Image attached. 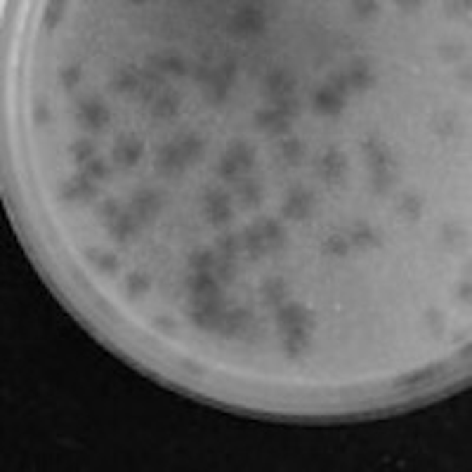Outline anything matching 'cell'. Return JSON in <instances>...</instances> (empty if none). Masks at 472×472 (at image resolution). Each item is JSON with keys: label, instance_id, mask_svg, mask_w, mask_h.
<instances>
[{"label": "cell", "instance_id": "obj_13", "mask_svg": "<svg viewBox=\"0 0 472 472\" xmlns=\"http://www.w3.org/2000/svg\"><path fill=\"white\" fill-rule=\"evenodd\" d=\"M142 151H144V144L139 142V137L125 135V137L118 139L116 146L111 149V159H114L118 166L132 168V166L139 163V159H142Z\"/></svg>", "mask_w": 472, "mask_h": 472}, {"label": "cell", "instance_id": "obj_7", "mask_svg": "<svg viewBox=\"0 0 472 472\" xmlns=\"http://www.w3.org/2000/svg\"><path fill=\"white\" fill-rule=\"evenodd\" d=\"M76 118H79L81 125H86L88 130H102L104 125L109 123V107L104 104L100 97H90V100H83L79 104V111H76Z\"/></svg>", "mask_w": 472, "mask_h": 472}, {"label": "cell", "instance_id": "obj_54", "mask_svg": "<svg viewBox=\"0 0 472 472\" xmlns=\"http://www.w3.org/2000/svg\"><path fill=\"white\" fill-rule=\"evenodd\" d=\"M451 125H454V123H451V118H442L439 125H437V130H439V135H449V132H451Z\"/></svg>", "mask_w": 472, "mask_h": 472}, {"label": "cell", "instance_id": "obj_16", "mask_svg": "<svg viewBox=\"0 0 472 472\" xmlns=\"http://www.w3.org/2000/svg\"><path fill=\"white\" fill-rule=\"evenodd\" d=\"M362 149H364V154H366V159H369V168H371V171H385V168H394V161H392L390 149L380 144L376 137L366 139V142L362 144Z\"/></svg>", "mask_w": 472, "mask_h": 472}, {"label": "cell", "instance_id": "obj_40", "mask_svg": "<svg viewBox=\"0 0 472 472\" xmlns=\"http://www.w3.org/2000/svg\"><path fill=\"white\" fill-rule=\"evenodd\" d=\"M392 182H394L392 168H385V171H371V187L376 194H385L387 189L392 187Z\"/></svg>", "mask_w": 472, "mask_h": 472}, {"label": "cell", "instance_id": "obj_48", "mask_svg": "<svg viewBox=\"0 0 472 472\" xmlns=\"http://www.w3.org/2000/svg\"><path fill=\"white\" fill-rule=\"evenodd\" d=\"M213 71H215L213 67L206 64V62H201V64H196V67H194L192 76H194V81H196V83H201V86H208V81L213 79Z\"/></svg>", "mask_w": 472, "mask_h": 472}, {"label": "cell", "instance_id": "obj_17", "mask_svg": "<svg viewBox=\"0 0 472 472\" xmlns=\"http://www.w3.org/2000/svg\"><path fill=\"white\" fill-rule=\"evenodd\" d=\"M265 88H267V93H270L272 100H279V97L293 95L295 81L291 79V74H288L286 69H274V71L267 74Z\"/></svg>", "mask_w": 472, "mask_h": 472}, {"label": "cell", "instance_id": "obj_1", "mask_svg": "<svg viewBox=\"0 0 472 472\" xmlns=\"http://www.w3.org/2000/svg\"><path fill=\"white\" fill-rule=\"evenodd\" d=\"M236 67H238L236 59H234V57H227L220 67L215 69L213 79L208 81V86H203V88H206L208 102H213V104L227 102L229 90H231V83H234V79H236Z\"/></svg>", "mask_w": 472, "mask_h": 472}, {"label": "cell", "instance_id": "obj_39", "mask_svg": "<svg viewBox=\"0 0 472 472\" xmlns=\"http://www.w3.org/2000/svg\"><path fill=\"white\" fill-rule=\"evenodd\" d=\"M95 151H97V146L93 139H79V142L71 144V154H74L76 163H81V166L90 163V161L95 159Z\"/></svg>", "mask_w": 472, "mask_h": 472}, {"label": "cell", "instance_id": "obj_29", "mask_svg": "<svg viewBox=\"0 0 472 472\" xmlns=\"http://www.w3.org/2000/svg\"><path fill=\"white\" fill-rule=\"evenodd\" d=\"M227 156L234 161L243 173H248L251 168L255 166V149H253L248 142H231L227 149Z\"/></svg>", "mask_w": 472, "mask_h": 472}, {"label": "cell", "instance_id": "obj_12", "mask_svg": "<svg viewBox=\"0 0 472 472\" xmlns=\"http://www.w3.org/2000/svg\"><path fill=\"white\" fill-rule=\"evenodd\" d=\"M185 159H182V154L178 149V144L171 142V144H163L159 146L156 151V171L163 175V178H178V175L185 173Z\"/></svg>", "mask_w": 472, "mask_h": 472}, {"label": "cell", "instance_id": "obj_55", "mask_svg": "<svg viewBox=\"0 0 472 472\" xmlns=\"http://www.w3.org/2000/svg\"><path fill=\"white\" fill-rule=\"evenodd\" d=\"M180 364H182V366H187V371H189V373H194V376H201V373H203L201 366H199V364H194V362H185V359H182Z\"/></svg>", "mask_w": 472, "mask_h": 472}, {"label": "cell", "instance_id": "obj_20", "mask_svg": "<svg viewBox=\"0 0 472 472\" xmlns=\"http://www.w3.org/2000/svg\"><path fill=\"white\" fill-rule=\"evenodd\" d=\"M241 246H243V251L248 253V258H253V260H258V258H263L265 253H270L265 246L263 231H260V222L248 224V227L241 231Z\"/></svg>", "mask_w": 472, "mask_h": 472}, {"label": "cell", "instance_id": "obj_14", "mask_svg": "<svg viewBox=\"0 0 472 472\" xmlns=\"http://www.w3.org/2000/svg\"><path fill=\"white\" fill-rule=\"evenodd\" d=\"M253 118H255V125L260 130L270 132V135H274V137H281V135H288V132H291V121L281 116L274 107L258 109Z\"/></svg>", "mask_w": 472, "mask_h": 472}, {"label": "cell", "instance_id": "obj_28", "mask_svg": "<svg viewBox=\"0 0 472 472\" xmlns=\"http://www.w3.org/2000/svg\"><path fill=\"white\" fill-rule=\"evenodd\" d=\"M139 71L132 67H123L118 69V71L114 74V79H111V90L114 93H135V90L139 88Z\"/></svg>", "mask_w": 472, "mask_h": 472}, {"label": "cell", "instance_id": "obj_3", "mask_svg": "<svg viewBox=\"0 0 472 472\" xmlns=\"http://www.w3.org/2000/svg\"><path fill=\"white\" fill-rule=\"evenodd\" d=\"M227 312V307H224V298L220 300H192V323L194 326H199L203 330H213L217 328V323Z\"/></svg>", "mask_w": 472, "mask_h": 472}, {"label": "cell", "instance_id": "obj_11", "mask_svg": "<svg viewBox=\"0 0 472 472\" xmlns=\"http://www.w3.org/2000/svg\"><path fill=\"white\" fill-rule=\"evenodd\" d=\"M274 319H277V326L281 330H288V328H295V326H302V328L312 330V326H314L312 312H309L305 305H300V302H291V305L279 307Z\"/></svg>", "mask_w": 472, "mask_h": 472}, {"label": "cell", "instance_id": "obj_10", "mask_svg": "<svg viewBox=\"0 0 472 472\" xmlns=\"http://www.w3.org/2000/svg\"><path fill=\"white\" fill-rule=\"evenodd\" d=\"M187 288L192 293V300H220L222 291L213 272H194L187 277Z\"/></svg>", "mask_w": 472, "mask_h": 472}, {"label": "cell", "instance_id": "obj_44", "mask_svg": "<svg viewBox=\"0 0 472 472\" xmlns=\"http://www.w3.org/2000/svg\"><path fill=\"white\" fill-rule=\"evenodd\" d=\"M83 171H86L95 182H97V180L109 178V173H111V171H109V166L104 163L102 159H93V161H90V163H86V168H83Z\"/></svg>", "mask_w": 472, "mask_h": 472}, {"label": "cell", "instance_id": "obj_38", "mask_svg": "<svg viewBox=\"0 0 472 472\" xmlns=\"http://www.w3.org/2000/svg\"><path fill=\"white\" fill-rule=\"evenodd\" d=\"M281 156H284L288 163H300L302 156H305V144H302L298 137H288L281 142Z\"/></svg>", "mask_w": 472, "mask_h": 472}, {"label": "cell", "instance_id": "obj_52", "mask_svg": "<svg viewBox=\"0 0 472 472\" xmlns=\"http://www.w3.org/2000/svg\"><path fill=\"white\" fill-rule=\"evenodd\" d=\"M154 326L166 328V330H175V321L168 319V316H156V319H154Z\"/></svg>", "mask_w": 472, "mask_h": 472}, {"label": "cell", "instance_id": "obj_31", "mask_svg": "<svg viewBox=\"0 0 472 472\" xmlns=\"http://www.w3.org/2000/svg\"><path fill=\"white\" fill-rule=\"evenodd\" d=\"M350 243L357 246V248H376V246H380V236L373 227L359 222L357 227L350 231Z\"/></svg>", "mask_w": 472, "mask_h": 472}, {"label": "cell", "instance_id": "obj_25", "mask_svg": "<svg viewBox=\"0 0 472 472\" xmlns=\"http://www.w3.org/2000/svg\"><path fill=\"white\" fill-rule=\"evenodd\" d=\"M109 234L116 238L118 243H123V241H128L130 236H135V231H137V227H139V222L132 217V213L128 210V213H121L118 217H114L109 224Z\"/></svg>", "mask_w": 472, "mask_h": 472}, {"label": "cell", "instance_id": "obj_21", "mask_svg": "<svg viewBox=\"0 0 472 472\" xmlns=\"http://www.w3.org/2000/svg\"><path fill=\"white\" fill-rule=\"evenodd\" d=\"M180 111V95L175 90H163L159 93V97L151 104V114L161 118V121H168Z\"/></svg>", "mask_w": 472, "mask_h": 472}, {"label": "cell", "instance_id": "obj_42", "mask_svg": "<svg viewBox=\"0 0 472 472\" xmlns=\"http://www.w3.org/2000/svg\"><path fill=\"white\" fill-rule=\"evenodd\" d=\"M399 213L406 215L408 220H418L420 213H422V201L418 199V196L406 194L404 199L399 201Z\"/></svg>", "mask_w": 472, "mask_h": 472}, {"label": "cell", "instance_id": "obj_18", "mask_svg": "<svg viewBox=\"0 0 472 472\" xmlns=\"http://www.w3.org/2000/svg\"><path fill=\"white\" fill-rule=\"evenodd\" d=\"M312 107L323 116H338L345 109V97L335 95L333 90L321 88L319 93L312 97Z\"/></svg>", "mask_w": 472, "mask_h": 472}, {"label": "cell", "instance_id": "obj_46", "mask_svg": "<svg viewBox=\"0 0 472 472\" xmlns=\"http://www.w3.org/2000/svg\"><path fill=\"white\" fill-rule=\"evenodd\" d=\"M59 79H62V86H67V88L79 86V81H81V67H79V64L64 67V69L59 71Z\"/></svg>", "mask_w": 472, "mask_h": 472}, {"label": "cell", "instance_id": "obj_41", "mask_svg": "<svg viewBox=\"0 0 472 472\" xmlns=\"http://www.w3.org/2000/svg\"><path fill=\"white\" fill-rule=\"evenodd\" d=\"M217 175H220V180H224V182H236V180H241L243 171L227 156V154H224L222 161L217 163Z\"/></svg>", "mask_w": 472, "mask_h": 472}, {"label": "cell", "instance_id": "obj_33", "mask_svg": "<svg viewBox=\"0 0 472 472\" xmlns=\"http://www.w3.org/2000/svg\"><path fill=\"white\" fill-rule=\"evenodd\" d=\"M241 234H222L217 236L215 241V255L217 258H227V260H236L238 251H241Z\"/></svg>", "mask_w": 472, "mask_h": 472}, {"label": "cell", "instance_id": "obj_15", "mask_svg": "<svg viewBox=\"0 0 472 472\" xmlns=\"http://www.w3.org/2000/svg\"><path fill=\"white\" fill-rule=\"evenodd\" d=\"M345 168H347V161H345L340 151L330 146V149L321 154L319 163H316V173H319L326 182H338L345 175Z\"/></svg>", "mask_w": 472, "mask_h": 472}, {"label": "cell", "instance_id": "obj_45", "mask_svg": "<svg viewBox=\"0 0 472 472\" xmlns=\"http://www.w3.org/2000/svg\"><path fill=\"white\" fill-rule=\"evenodd\" d=\"M328 90H333L335 95H340V97H345V93L350 90V86H347V76H345V71H333L328 76V86H326Z\"/></svg>", "mask_w": 472, "mask_h": 472}, {"label": "cell", "instance_id": "obj_23", "mask_svg": "<svg viewBox=\"0 0 472 472\" xmlns=\"http://www.w3.org/2000/svg\"><path fill=\"white\" fill-rule=\"evenodd\" d=\"M345 76H347V86L352 90H366V88L373 86V81H376V76H373V71L364 59L352 62L350 69L345 71Z\"/></svg>", "mask_w": 472, "mask_h": 472}, {"label": "cell", "instance_id": "obj_19", "mask_svg": "<svg viewBox=\"0 0 472 472\" xmlns=\"http://www.w3.org/2000/svg\"><path fill=\"white\" fill-rule=\"evenodd\" d=\"M309 345V328L295 326L284 330V352L288 359H298Z\"/></svg>", "mask_w": 472, "mask_h": 472}, {"label": "cell", "instance_id": "obj_2", "mask_svg": "<svg viewBox=\"0 0 472 472\" xmlns=\"http://www.w3.org/2000/svg\"><path fill=\"white\" fill-rule=\"evenodd\" d=\"M203 208H206V215L210 224L215 227H224V224L231 222L234 217V208H231V196L222 189H208L203 194Z\"/></svg>", "mask_w": 472, "mask_h": 472}, {"label": "cell", "instance_id": "obj_5", "mask_svg": "<svg viewBox=\"0 0 472 472\" xmlns=\"http://www.w3.org/2000/svg\"><path fill=\"white\" fill-rule=\"evenodd\" d=\"M265 15L263 10L253 8V5H246V8L236 10V15L231 17L229 22V31L234 36H258V33L265 31Z\"/></svg>", "mask_w": 472, "mask_h": 472}, {"label": "cell", "instance_id": "obj_51", "mask_svg": "<svg viewBox=\"0 0 472 472\" xmlns=\"http://www.w3.org/2000/svg\"><path fill=\"white\" fill-rule=\"evenodd\" d=\"M59 8H62V5H50V8H47V15H45V19H47V26H52V24L59 19V12H62Z\"/></svg>", "mask_w": 472, "mask_h": 472}, {"label": "cell", "instance_id": "obj_4", "mask_svg": "<svg viewBox=\"0 0 472 472\" xmlns=\"http://www.w3.org/2000/svg\"><path fill=\"white\" fill-rule=\"evenodd\" d=\"M100 196V189H97L95 180L90 178L86 171H81L79 175H74L71 180H67L64 185L59 187V199L62 201H81V203H88Z\"/></svg>", "mask_w": 472, "mask_h": 472}, {"label": "cell", "instance_id": "obj_47", "mask_svg": "<svg viewBox=\"0 0 472 472\" xmlns=\"http://www.w3.org/2000/svg\"><path fill=\"white\" fill-rule=\"evenodd\" d=\"M97 213H100V215L104 217V220H107V224H109L111 220H114V217L121 215L123 210H121V206H118V203H116L114 199H104V203L100 206V210H97Z\"/></svg>", "mask_w": 472, "mask_h": 472}, {"label": "cell", "instance_id": "obj_50", "mask_svg": "<svg viewBox=\"0 0 472 472\" xmlns=\"http://www.w3.org/2000/svg\"><path fill=\"white\" fill-rule=\"evenodd\" d=\"M33 121L40 123V125L50 121V111H47L45 104H38V107H36V111H33Z\"/></svg>", "mask_w": 472, "mask_h": 472}, {"label": "cell", "instance_id": "obj_49", "mask_svg": "<svg viewBox=\"0 0 472 472\" xmlns=\"http://www.w3.org/2000/svg\"><path fill=\"white\" fill-rule=\"evenodd\" d=\"M434 376H437V369H427V371H418V373H413V376H408V378H401L399 383L413 385V383H418V380H427V378H434Z\"/></svg>", "mask_w": 472, "mask_h": 472}, {"label": "cell", "instance_id": "obj_30", "mask_svg": "<svg viewBox=\"0 0 472 472\" xmlns=\"http://www.w3.org/2000/svg\"><path fill=\"white\" fill-rule=\"evenodd\" d=\"M236 194L246 208H255V206H260V201H263V187H260V182L251 180V178L238 180Z\"/></svg>", "mask_w": 472, "mask_h": 472}, {"label": "cell", "instance_id": "obj_26", "mask_svg": "<svg viewBox=\"0 0 472 472\" xmlns=\"http://www.w3.org/2000/svg\"><path fill=\"white\" fill-rule=\"evenodd\" d=\"M267 251H281L286 246V229L279 220H263L260 222Z\"/></svg>", "mask_w": 472, "mask_h": 472}, {"label": "cell", "instance_id": "obj_43", "mask_svg": "<svg viewBox=\"0 0 472 472\" xmlns=\"http://www.w3.org/2000/svg\"><path fill=\"white\" fill-rule=\"evenodd\" d=\"M350 251V241L345 236H328L326 241H323V253H328V255H335V258H345Z\"/></svg>", "mask_w": 472, "mask_h": 472}, {"label": "cell", "instance_id": "obj_27", "mask_svg": "<svg viewBox=\"0 0 472 472\" xmlns=\"http://www.w3.org/2000/svg\"><path fill=\"white\" fill-rule=\"evenodd\" d=\"M286 293H288L286 281L281 277H267L263 281V286H260V295H263V300L272 307H279L281 302H284Z\"/></svg>", "mask_w": 472, "mask_h": 472}, {"label": "cell", "instance_id": "obj_8", "mask_svg": "<svg viewBox=\"0 0 472 472\" xmlns=\"http://www.w3.org/2000/svg\"><path fill=\"white\" fill-rule=\"evenodd\" d=\"M312 208H314L312 192L298 185L288 192L284 206H281V215H284L286 220H305V217L312 213Z\"/></svg>", "mask_w": 472, "mask_h": 472}, {"label": "cell", "instance_id": "obj_34", "mask_svg": "<svg viewBox=\"0 0 472 472\" xmlns=\"http://www.w3.org/2000/svg\"><path fill=\"white\" fill-rule=\"evenodd\" d=\"M215 260L217 255L213 248H199L189 255V267H192L194 272H213Z\"/></svg>", "mask_w": 472, "mask_h": 472}, {"label": "cell", "instance_id": "obj_22", "mask_svg": "<svg viewBox=\"0 0 472 472\" xmlns=\"http://www.w3.org/2000/svg\"><path fill=\"white\" fill-rule=\"evenodd\" d=\"M178 149L182 154V159H185V163H199L203 159V154H206V144H203V139L199 135H194V132H187V135H182L178 142Z\"/></svg>", "mask_w": 472, "mask_h": 472}, {"label": "cell", "instance_id": "obj_37", "mask_svg": "<svg viewBox=\"0 0 472 472\" xmlns=\"http://www.w3.org/2000/svg\"><path fill=\"white\" fill-rule=\"evenodd\" d=\"M151 281L146 274H139V272H132L128 274V279H125V291H128L130 298H139V295H144L149 291Z\"/></svg>", "mask_w": 472, "mask_h": 472}, {"label": "cell", "instance_id": "obj_9", "mask_svg": "<svg viewBox=\"0 0 472 472\" xmlns=\"http://www.w3.org/2000/svg\"><path fill=\"white\" fill-rule=\"evenodd\" d=\"M130 213L132 217L142 224V222H151L154 217L159 215L161 210V196L159 192H154V189H137L135 194H132V201H130Z\"/></svg>", "mask_w": 472, "mask_h": 472}, {"label": "cell", "instance_id": "obj_32", "mask_svg": "<svg viewBox=\"0 0 472 472\" xmlns=\"http://www.w3.org/2000/svg\"><path fill=\"white\" fill-rule=\"evenodd\" d=\"M86 258L90 260V263H95L97 270L104 272V274H116L118 270H121V263H118V258L114 255V253H102L97 248H88Z\"/></svg>", "mask_w": 472, "mask_h": 472}, {"label": "cell", "instance_id": "obj_6", "mask_svg": "<svg viewBox=\"0 0 472 472\" xmlns=\"http://www.w3.org/2000/svg\"><path fill=\"white\" fill-rule=\"evenodd\" d=\"M251 328H253V316L248 309H231V312H224L215 333H220L222 338H243V340H251Z\"/></svg>", "mask_w": 472, "mask_h": 472}, {"label": "cell", "instance_id": "obj_53", "mask_svg": "<svg viewBox=\"0 0 472 472\" xmlns=\"http://www.w3.org/2000/svg\"><path fill=\"white\" fill-rule=\"evenodd\" d=\"M355 8L359 10V15H373L378 5H376V3H357Z\"/></svg>", "mask_w": 472, "mask_h": 472}, {"label": "cell", "instance_id": "obj_36", "mask_svg": "<svg viewBox=\"0 0 472 472\" xmlns=\"http://www.w3.org/2000/svg\"><path fill=\"white\" fill-rule=\"evenodd\" d=\"M272 102H274V109H277L284 118H288V121L295 118V116H300V111H302V104L295 95L279 97V100H272Z\"/></svg>", "mask_w": 472, "mask_h": 472}, {"label": "cell", "instance_id": "obj_35", "mask_svg": "<svg viewBox=\"0 0 472 472\" xmlns=\"http://www.w3.org/2000/svg\"><path fill=\"white\" fill-rule=\"evenodd\" d=\"M234 274H236V263H234V260H227V258H217L215 260L213 277L217 279V284H220V286H229L231 281H234Z\"/></svg>", "mask_w": 472, "mask_h": 472}, {"label": "cell", "instance_id": "obj_24", "mask_svg": "<svg viewBox=\"0 0 472 472\" xmlns=\"http://www.w3.org/2000/svg\"><path fill=\"white\" fill-rule=\"evenodd\" d=\"M149 67L159 74H175V76H185L189 71L187 62L180 54H154V57H149Z\"/></svg>", "mask_w": 472, "mask_h": 472}]
</instances>
